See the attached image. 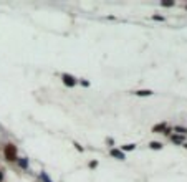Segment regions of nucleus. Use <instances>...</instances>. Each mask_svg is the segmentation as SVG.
I'll use <instances>...</instances> for the list:
<instances>
[{"mask_svg": "<svg viewBox=\"0 0 187 182\" xmlns=\"http://www.w3.org/2000/svg\"><path fill=\"white\" fill-rule=\"evenodd\" d=\"M136 94H139V96H149V94H151V91H137Z\"/></svg>", "mask_w": 187, "mask_h": 182, "instance_id": "obj_4", "label": "nucleus"}, {"mask_svg": "<svg viewBox=\"0 0 187 182\" xmlns=\"http://www.w3.org/2000/svg\"><path fill=\"white\" fill-rule=\"evenodd\" d=\"M63 81H65V84H68V86L75 84V78H73V76H70V75H63Z\"/></svg>", "mask_w": 187, "mask_h": 182, "instance_id": "obj_2", "label": "nucleus"}, {"mask_svg": "<svg viewBox=\"0 0 187 182\" xmlns=\"http://www.w3.org/2000/svg\"><path fill=\"white\" fill-rule=\"evenodd\" d=\"M5 157H7V161H15L17 149H15V146H13V144H8L5 147Z\"/></svg>", "mask_w": 187, "mask_h": 182, "instance_id": "obj_1", "label": "nucleus"}, {"mask_svg": "<svg viewBox=\"0 0 187 182\" xmlns=\"http://www.w3.org/2000/svg\"><path fill=\"white\" fill-rule=\"evenodd\" d=\"M111 156L118 157V159H124V154H123L121 151H118V149H113V151H111Z\"/></svg>", "mask_w": 187, "mask_h": 182, "instance_id": "obj_3", "label": "nucleus"}, {"mask_svg": "<svg viewBox=\"0 0 187 182\" xmlns=\"http://www.w3.org/2000/svg\"><path fill=\"white\" fill-rule=\"evenodd\" d=\"M124 149H126V151H131V149H134V144H128Z\"/></svg>", "mask_w": 187, "mask_h": 182, "instance_id": "obj_6", "label": "nucleus"}, {"mask_svg": "<svg viewBox=\"0 0 187 182\" xmlns=\"http://www.w3.org/2000/svg\"><path fill=\"white\" fill-rule=\"evenodd\" d=\"M151 147H152V149H161V147H162V144H161V142H152V144H151Z\"/></svg>", "mask_w": 187, "mask_h": 182, "instance_id": "obj_5", "label": "nucleus"}, {"mask_svg": "<svg viewBox=\"0 0 187 182\" xmlns=\"http://www.w3.org/2000/svg\"><path fill=\"white\" fill-rule=\"evenodd\" d=\"M41 179H43V180H45V182H51V180L48 179V177H46V176H45V174H41Z\"/></svg>", "mask_w": 187, "mask_h": 182, "instance_id": "obj_7", "label": "nucleus"}]
</instances>
